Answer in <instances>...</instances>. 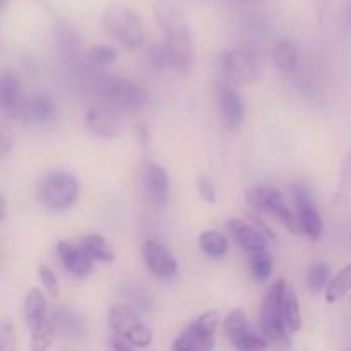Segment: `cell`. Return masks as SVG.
Returning a JSON list of instances; mask_svg holds the SVG:
<instances>
[{"mask_svg": "<svg viewBox=\"0 0 351 351\" xmlns=\"http://www.w3.org/2000/svg\"><path fill=\"white\" fill-rule=\"evenodd\" d=\"M348 23H350V26H351V2H350V7H348Z\"/></svg>", "mask_w": 351, "mask_h": 351, "instance_id": "60d3db41", "label": "cell"}, {"mask_svg": "<svg viewBox=\"0 0 351 351\" xmlns=\"http://www.w3.org/2000/svg\"><path fill=\"white\" fill-rule=\"evenodd\" d=\"M137 139H139V143L143 144V146H146L147 143H149V129H147L146 123H139L137 125Z\"/></svg>", "mask_w": 351, "mask_h": 351, "instance_id": "74e56055", "label": "cell"}, {"mask_svg": "<svg viewBox=\"0 0 351 351\" xmlns=\"http://www.w3.org/2000/svg\"><path fill=\"white\" fill-rule=\"evenodd\" d=\"M24 317L31 335V350L43 351L50 348L55 331L51 328L48 304L40 288H31L24 300Z\"/></svg>", "mask_w": 351, "mask_h": 351, "instance_id": "277c9868", "label": "cell"}, {"mask_svg": "<svg viewBox=\"0 0 351 351\" xmlns=\"http://www.w3.org/2000/svg\"><path fill=\"white\" fill-rule=\"evenodd\" d=\"M51 328L55 335H60L62 338L77 341L86 336V321L79 312L69 307H57L50 314Z\"/></svg>", "mask_w": 351, "mask_h": 351, "instance_id": "e0dca14e", "label": "cell"}, {"mask_svg": "<svg viewBox=\"0 0 351 351\" xmlns=\"http://www.w3.org/2000/svg\"><path fill=\"white\" fill-rule=\"evenodd\" d=\"M7 3H9V0H0V12H3V10H5Z\"/></svg>", "mask_w": 351, "mask_h": 351, "instance_id": "ab89813d", "label": "cell"}, {"mask_svg": "<svg viewBox=\"0 0 351 351\" xmlns=\"http://www.w3.org/2000/svg\"><path fill=\"white\" fill-rule=\"evenodd\" d=\"M122 295L125 297V302H123V304H127L130 308H134L137 314L149 312L151 307H153V298H151V295L147 293L141 285H137L136 281L125 285V287L122 288Z\"/></svg>", "mask_w": 351, "mask_h": 351, "instance_id": "484cf974", "label": "cell"}, {"mask_svg": "<svg viewBox=\"0 0 351 351\" xmlns=\"http://www.w3.org/2000/svg\"><path fill=\"white\" fill-rule=\"evenodd\" d=\"M226 226H228L232 239L249 254L267 249V237L254 223H245L239 218H233L226 223Z\"/></svg>", "mask_w": 351, "mask_h": 351, "instance_id": "d6986e66", "label": "cell"}, {"mask_svg": "<svg viewBox=\"0 0 351 351\" xmlns=\"http://www.w3.org/2000/svg\"><path fill=\"white\" fill-rule=\"evenodd\" d=\"M110 346H112L115 351H129L134 348L129 341H125V339L120 338V336H117V335H113V338L110 339Z\"/></svg>", "mask_w": 351, "mask_h": 351, "instance_id": "8d00e7d4", "label": "cell"}, {"mask_svg": "<svg viewBox=\"0 0 351 351\" xmlns=\"http://www.w3.org/2000/svg\"><path fill=\"white\" fill-rule=\"evenodd\" d=\"M329 280H331V271L326 263H315L312 264L311 269L307 273V285L311 288V291L319 293V291L324 290L328 287Z\"/></svg>", "mask_w": 351, "mask_h": 351, "instance_id": "4dcf8cb0", "label": "cell"}, {"mask_svg": "<svg viewBox=\"0 0 351 351\" xmlns=\"http://www.w3.org/2000/svg\"><path fill=\"white\" fill-rule=\"evenodd\" d=\"M38 274H40V280L41 283H43L45 290L48 291V295H50V297H58V291L60 290H58L57 274H55L50 267L45 266V264H41V266L38 267Z\"/></svg>", "mask_w": 351, "mask_h": 351, "instance_id": "836d02e7", "label": "cell"}, {"mask_svg": "<svg viewBox=\"0 0 351 351\" xmlns=\"http://www.w3.org/2000/svg\"><path fill=\"white\" fill-rule=\"evenodd\" d=\"M216 98H218L219 115L226 129H239L245 115V106L239 91L230 82H219Z\"/></svg>", "mask_w": 351, "mask_h": 351, "instance_id": "2e32d148", "label": "cell"}, {"mask_svg": "<svg viewBox=\"0 0 351 351\" xmlns=\"http://www.w3.org/2000/svg\"><path fill=\"white\" fill-rule=\"evenodd\" d=\"M81 247L89 254L93 261H99V263H112L115 259V252L106 242L105 237L98 235V233H89L82 239Z\"/></svg>", "mask_w": 351, "mask_h": 351, "instance_id": "603a6c76", "label": "cell"}, {"mask_svg": "<svg viewBox=\"0 0 351 351\" xmlns=\"http://www.w3.org/2000/svg\"><path fill=\"white\" fill-rule=\"evenodd\" d=\"M295 206H297V219L300 226V233H305L311 240H319L322 235V218L319 215V209L315 206L314 197L311 194V189L305 184H295L291 187Z\"/></svg>", "mask_w": 351, "mask_h": 351, "instance_id": "7c38bea8", "label": "cell"}, {"mask_svg": "<svg viewBox=\"0 0 351 351\" xmlns=\"http://www.w3.org/2000/svg\"><path fill=\"white\" fill-rule=\"evenodd\" d=\"M115 60L117 50L108 47V45H95V47L88 51V57H86V62H88L89 67L93 69L108 67V65H112Z\"/></svg>", "mask_w": 351, "mask_h": 351, "instance_id": "f546056e", "label": "cell"}, {"mask_svg": "<svg viewBox=\"0 0 351 351\" xmlns=\"http://www.w3.org/2000/svg\"><path fill=\"white\" fill-rule=\"evenodd\" d=\"M57 103L50 95H45V93L21 101L19 110H17V117L21 119V122L27 127H34V129L50 125L57 119Z\"/></svg>", "mask_w": 351, "mask_h": 351, "instance_id": "4fadbf2b", "label": "cell"}, {"mask_svg": "<svg viewBox=\"0 0 351 351\" xmlns=\"http://www.w3.org/2000/svg\"><path fill=\"white\" fill-rule=\"evenodd\" d=\"M273 64L283 74H291L300 64V50L291 40H280L273 47Z\"/></svg>", "mask_w": 351, "mask_h": 351, "instance_id": "7402d4cb", "label": "cell"}, {"mask_svg": "<svg viewBox=\"0 0 351 351\" xmlns=\"http://www.w3.org/2000/svg\"><path fill=\"white\" fill-rule=\"evenodd\" d=\"M7 216V201L2 194H0V221H3Z\"/></svg>", "mask_w": 351, "mask_h": 351, "instance_id": "f35d334b", "label": "cell"}, {"mask_svg": "<svg viewBox=\"0 0 351 351\" xmlns=\"http://www.w3.org/2000/svg\"><path fill=\"white\" fill-rule=\"evenodd\" d=\"M223 329H225L226 338L240 351H259L266 350L271 345L263 335H256L250 329L247 315L240 308H235L226 315Z\"/></svg>", "mask_w": 351, "mask_h": 351, "instance_id": "8fae6325", "label": "cell"}, {"mask_svg": "<svg viewBox=\"0 0 351 351\" xmlns=\"http://www.w3.org/2000/svg\"><path fill=\"white\" fill-rule=\"evenodd\" d=\"M199 247H201L206 256L213 257V259H219V257L228 252V239L221 232L208 230V232H202L201 237H199Z\"/></svg>", "mask_w": 351, "mask_h": 351, "instance_id": "d4e9b609", "label": "cell"}, {"mask_svg": "<svg viewBox=\"0 0 351 351\" xmlns=\"http://www.w3.org/2000/svg\"><path fill=\"white\" fill-rule=\"evenodd\" d=\"M261 71V60L250 48H233L221 58V72L226 82L233 86L256 81Z\"/></svg>", "mask_w": 351, "mask_h": 351, "instance_id": "30bf717a", "label": "cell"}, {"mask_svg": "<svg viewBox=\"0 0 351 351\" xmlns=\"http://www.w3.org/2000/svg\"><path fill=\"white\" fill-rule=\"evenodd\" d=\"M21 105V79L14 71L0 72V113L14 119Z\"/></svg>", "mask_w": 351, "mask_h": 351, "instance_id": "44dd1931", "label": "cell"}, {"mask_svg": "<svg viewBox=\"0 0 351 351\" xmlns=\"http://www.w3.org/2000/svg\"><path fill=\"white\" fill-rule=\"evenodd\" d=\"M245 199L247 204L256 213H267V215L274 216L288 232L300 233L297 213H293L288 208L287 201H285V195L278 189L263 187V185H259V187H250L247 189Z\"/></svg>", "mask_w": 351, "mask_h": 351, "instance_id": "52a82bcc", "label": "cell"}, {"mask_svg": "<svg viewBox=\"0 0 351 351\" xmlns=\"http://www.w3.org/2000/svg\"><path fill=\"white\" fill-rule=\"evenodd\" d=\"M95 91L103 101L122 112H137L147 103V93L139 84L117 75L96 77Z\"/></svg>", "mask_w": 351, "mask_h": 351, "instance_id": "7a4b0ae2", "label": "cell"}, {"mask_svg": "<svg viewBox=\"0 0 351 351\" xmlns=\"http://www.w3.org/2000/svg\"><path fill=\"white\" fill-rule=\"evenodd\" d=\"M146 62L154 72L165 71V69L170 65V62H168V53L167 50H165V45H151L146 51Z\"/></svg>", "mask_w": 351, "mask_h": 351, "instance_id": "1f68e13d", "label": "cell"}, {"mask_svg": "<svg viewBox=\"0 0 351 351\" xmlns=\"http://www.w3.org/2000/svg\"><path fill=\"white\" fill-rule=\"evenodd\" d=\"M103 27L127 50H139L146 40L144 26L137 12L129 7L113 5L103 12Z\"/></svg>", "mask_w": 351, "mask_h": 351, "instance_id": "3957f363", "label": "cell"}, {"mask_svg": "<svg viewBox=\"0 0 351 351\" xmlns=\"http://www.w3.org/2000/svg\"><path fill=\"white\" fill-rule=\"evenodd\" d=\"M55 34H57L58 47L62 48V51H65L67 57H77L81 50V41L74 27L69 26L67 23H58L55 27Z\"/></svg>", "mask_w": 351, "mask_h": 351, "instance_id": "83f0119b", "label": "cell"}, {"mask_svg": "<svg viewBox=\"0 0 351 351\" xmlns=\"http://www.w3.org/2000/svg\"><path fill=\"white\" fill-rule=\"evenodd\" d=\"M219 324V314L216 311H209L199 315L194 322L187 326L178 335L171 348L175 351H204L215 346L216 329Z\"/></svg>", "mask_w": 351, "mask_h": 351, "instance_id": "9c48e42d", "label": "cell"}, {"mask_svg": "<svg viewBox=\"0 0 351 351\" xmlns=\"http://www.w3.org/2000/svg\"><path fill=\"white\" fill-rule=\"evenodd\" d=\"M14 147V136L3 123H0V160L7 158Z\"/></svg>", "mask_w": 351, "mask_h": 351, "instance_id": "d590c367", "label": "cell"}, {"mask_svg": "<svg viewBox=\"0 0 351 351\" xmlns=\"http://www.w3.org/2000/svg\"><path fill=\"white\" fill-rule=\"evenodd\" d=\"M197 191H199V195H201V197L204 199L208 204H215L216 199H218V192H216L215 184H213L209 178H206V177L199 178V180H197Z\"/></svg>", "mask_w": 351, "mask_h": 351, "instance_id": "e575fe53", "label": "cell"}, {"mask_svg": "<svg viewBox=\"0 0 351 351\" xmlns=\"http://www.w3.org/2000/svg\"><path fill=\"white\" fill-rule=\"evenodd\" d=\"M350 242H351V235H350Z\"/></svg>", "mask_w": 351, "mask_h": 351, "instance_id": "b9f144b4", "label": "cell"}, {"mask_svg": "<svg viewBox=\"0 0 351 351\" xmlns=\"http://www.w3.org/2000/svg\"><path fill=\"white\" fill-rule=\"evenodd\" d=\"M17 346V335L14 322L9 317L0 319V351H14Z\"/></svg>", "mask_w": 351, "mask_h": 351, "instance_id": "d6a6232c", "label": "cell"}, {"mask_svg": "<svg viewBox=\"0 0 351 351\" xmlns=\"http://www.w3.org/2000/svg\"><path fill=\"white\" fill-rule=\"evenodd\" d=\"M79 180L72 173L55 170L45 175L38 185L40 201L53 211H64L75 204L79 197Z\"/></svg>", "mask_w": 351, "mask_h": 351, "instance_id": "8992f818", "label": "cell"}, {"mask_svg": "<svg viewBox=\"0 0 351 351\" xmlns=\"http://www.w3.org/2000/svg\"><path fill=\"white\" fill-rule=\"evenodd\" d=\"M143 259L147 269L161 280H170L177 274L178 263L173 254L156 240H146L143 245Z\"/></svg>", "mask_w": 351, "mask_h": 351, "instance_id": "9a60e30c", "label": "cell"}, {"mask_svg": "<svg viewBox=\"0 0 351 351\" xmlns=\"http://www.w3.org/2000/svg\"><path fill=\"white\" fill-rule=\"evenodd\" d=\"M57 256L60 259L62 266L74 276L86 278L88 274L93 273V263L95 261L89 257V254L82 247L72 245V243L62 240V242L57 243Z\"/></svg>", "mask_w": 351, "mask_h": 351, "instance_id": "ffe728a7", "label": "cell"}, {"mask_svg": "<svg viewBox=\"0 0 351 351\" xmlns=\"http://www.w3.org/2000/svg\"><path fill=\"white\" fill-rule=\"evenodd\" d=\"M84 125L93 136L101 137V139H113L119 136L120 129H122L119 110L108 103L91 106L86 112Z\"/></svg>", "mask_w": 351, "mask_h": 351, "instance_id": "5bb4252c", "label": "cell"}, {"mask_svg": "<svg viewBox=\"0 0 351 351\" xmlns=\"http://www.w3.org/2000/svg\"><path fill=\"white\" fill-rule=\"evenodd\" d=\"M273 256L267 252V249L250 254V273H252L254 280L267 281L273 274Z\"/></svg>", "mask_w": 351, "mask_h": 351, "instance_id": "f1b7e54d", "label": "cell"}, {"mask_svg": "<svg viewBox=\"0 0 351 351\" xmlns=\"http://www.w3.org/2000/svg\"><path fill=\"white\" fill-rule=\"evenodd\" d=\"M108 322L113 335L129 341L134 348H147L153 341V329L144 324L141 315L127 304L110 307Z\"/></svg>", "mask_w": 351, "mask_h": 351, "instance_id": "ba28073f", "label": "cell"}, {"mask_svg": "<svg viewBox=\"0 0 351 351\" xmlns=\"http://www.w3.org/2000/svg\"><path fill=\"white\" fill-rule=\"evenodd\" d=\"M143 187L146 197L153 204H167L168 195H170V178L163 167L156 163H147L143 171Z\"/></svg>", "mask_w": 351, "mask_h": 351, "instance_id": "ac0fdd59", "label": "cell"}, {"mask_svg": "<svg viewBox=\"0 0 351 351\" xmlns=\"http://www.w3.org/2000/svg\"><path fill=\"white\" fill-rule=\"evenodd\" d=\"M154 17L165 33V50L168 62L178 72H187L194 62V40L184 14L168 0H158Z\"/></svg>", "mask_w": 351, "mask_h": 351, "instance_id": "6da1fadb", "label": "cell"}, {"mask_svg": "<svg viewBox=\"0 0 351 351\" xmlns=\"http://www.w3.org/2000/svg\"><path fill=\"white\" fill-rule=\"evenodd\" d=\"M283 315L290 335L291 332H297L302 328L300 304H298L297 293H295V290L288 283L283 291Z\"/></svg>", "mask_w": 351, "mask_h": 351, "instance_id": "cb8c5ba5", "label": "cell"}, {"mask_svg": "<svg viewBox=\"0 0 351 351\" xmlns=\"http://www.w3.org/2000/svg\"><path fill=\"white\" fill-rule=\"evenodd\" d=\"M285 287H287V281L285 280H278L271 285L266 297H264L259 315V326L263 336L269 343H278V345L288 343V336H290L283 315Z\"/></svg>", "mask_w": 351, "mask_h": 351, "instance_id": "5b68a950", "label": "cell"}, {"mask_svg": "<svg viewBox=\"0 0 351 351\" xmlns=\"http://www.w3.org/2000/svg\"><path fill=\"white\" fill-rule=\"evenodd\" d=\"M351 290V264L343 267L332 280H329L328 287H326V302L328 304H335V302L341 300L346 293Z\"/></svg>", "mask_w": 351, "mask_h": 351, "instance_id": "4316f807", "label": "cell"}]
</instances>
